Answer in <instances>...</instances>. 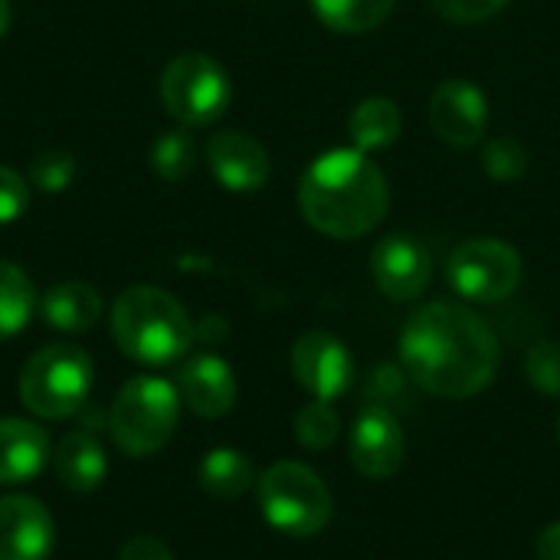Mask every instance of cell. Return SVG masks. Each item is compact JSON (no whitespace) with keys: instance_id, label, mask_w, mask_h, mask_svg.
Listing matches in <instances>:
<instances>
[{"instance_id":"obj_16","label":"cell","mask_w":560,"mask_h":560,"mask_svg":"<svg viewBox=\"0 0 560 560\" xmlns=\"http://www.w3.org/2000/svg\"><path fill=\"white\" fill-rule=\"evenodd\" d=\"M49 436L26 420H0V486H16L43 472Z\"/></svg>"},{"instance_id":"obj_3","label":"cell","mask_w":560,"mask_h":560,"mask_svg":"<svg viewBox=\"0 0 560 560\" xmlns=\"http://www.w3.org/2000/svg\"><path fill=\"white\" fill-rule=\"evenodd\" d=\"M112 335L121 354L138 364H174L194 345V322L184 305L154 285H131L112 308Z\"/></svg>"},{"instance_id":"obj_2","label":"cell","mask_w":560,"mask_h":560,"mask_svg":"<svg viewBox=\"0 0 560 560\" xmlns=\"http://www.w3.org/2000/svg\"><path fill=\"white\" fill-rule=\"evenodd\" d=\"M299 207L312 230L331 240H361L387 217V177L364 151L335 148L305 167Z\"/></svg>"},{"instance_id":"obj_14","label":"cell","mask_w":560,"mask_h":560,"mask_svg":"<svg viewBox=\"0 0 560 560\" xmlns=\"http://www.w3.org/2000/svg\"><path fill=\"white\" fill-rule=\"evenodd\" d=\"M207 164L220 187L233 194L262 190L272 174L269 151L246 131H217L207 141Z\"/></svg>"},{"instance_id":"obj_30","label":"cell","mask_w":560,"mask_h":560,"mask_svg":"<svg viewBox=\"0 0 560 560\" xmlns=\"http://www.w3.org/2000/svg\"><path fill=\"white\" fill-rule=\"evenodd\" d=\"M118 560H174V555H171V548H167L161 538H154V535H138V538H131V541L121 548Z\"/></svg>"},{"instance_id":"obj_1","label":"cell","mask_w":560,"mask_h":560,"mask_svg":"<svg viewBox=\"0 0 560 560\" xmlns=\"http://www.w3.org/2000/svg\"><path fill=\"white\" fill-rule=\"evenodd\" d=\"M400 361L407 377L443 400H466L486 390L499 371V338L469 308L430 302L417 308L400 331Z\"/></svg>"},{"instance_id":"obj_18","label":"cell","mask_w":560,"mask_h":560,"mask_svg":"<svg viewBox=\"0 0 560 560\" xmlns=\"http://www.w3.org/2000/svg\"><path fill=\"white\" fill-rule=\"evenodd\" d=\"M39 318L66 335H82L98 325L102 318V295L89 282H56L39 299Z\"/></svg>"},{"instance_id":"obj_25","label":"cell","mask_w":560,"mask_h":560,"mask_svg":"<svg viewBox=\"0 0 560 560\" xmlns=\"http://www.w3.org/2000/svg\"><path fill=\"white\" fill-rule=\"evenodd\" d=\"M338 433H341V420H338L335 407L325 404V400H315V404L302 407L299 417H295V440L305 450L318 453V450L331 446L338 440Z\"/></svg>"},{"instance_id":"obj_27","label":"cell","mask_w":560,"mask_h":560,"mask_svg":"<svg viewBox=\"0 0 560 560\" xmlns=\"http://www.w3.org/2000/svg\"><path fill=\"white\" fill-rule=\"evenodd\" d=\"M525 377L545 397H560V345L541 341L525 358Z\"/></svg>"},{"instance_id":"obj_24","label":"cell","mask_w":560,"mask_h":560,"mask_svg":"<svg viewBox=\"0 0 560 560\" xmlns=\"http://www.w3.org/2000/svg\"><path fill=\"white\" fill-rule=\"evenodd\" d=\"M528 148L518 141V138H509V135H499V138H489L482 144V167L492 180L499 184H515L528 174Z\"/></svg>"},{"instance_id":"obj_19","label":"cell","mask_w":560,"mask_h":560,"mask_svg":"<svg viewBox=\"0 0 560 560\" xmlns=\"http://www.w3.org/2000/svg\"><path fill=\"white\" fill-rule=\"evenodd\" d=\"M404 131V115L397 108L394 98L387 95H371L364 98L351 118H348V135L354 141L358 151H381V148H390Z\"/></svg>"},{"instance_id":"obj_17","label":"cell","mask_w":560,"mask_h":560,"mask_svg":"<svg viewBox=\"0 0 560 560\" xmlns=\"http://www.w3.org/2000/svg\"><path fill=\"white\" fill-rule=\"evenodd\" d=\"M52 469H56V479L69 492H92L105 482L108 459L92 430H75L59 440L52 453Z\"/></svg>"},{"instance_id":"obj_13","label":"cell","mask_w":560,"mask_h":560,"mask_svg":"<svg viewBox=\"0 0 560 560\" xmlns=\"http://www.w3.org/2000/svg\"><path fill=\"white\" fill-rule=\"evenodd\" d=\"M56 525L46 505L33 495L0 499V560H49Z\"/></svg>"},{"instance_id":"obj_15","label":"cell","mask_w":560,"mask_h":560,"mask_svg":"<svg viewBox=\"0 0 560 560\" xmlns=\"http://www.w3.org/2000/svg\"><path fill=\"white\" fill-rule=\"evenodd\" d=\"M177 394L184 397V404L203 417V420H217L226 417L236 404V377L230 371V364L217 354H194L180 364L177 374Z\"/></svg>"},{"instance_id":"obj_4","label":"cell","mask_w":560,"mask_h":560,"mask_svg":"<svg viewBox=\"0 0 560 560\" xmlns=\"http://www.w3.org/2000/svg\"><path fill=\"white\" fill-rule=\"evenodd\" d=\"M177 420H180L177 387L161 377L141 374L118 390L108 410V433L125 456L144 459L167 446V440L177 430Z\"/></svg>"},{"instance_id":"obj_22","label":"cell","mask_w":560,"mask_h":560,"mask_svg":"<svg viewBox=\"0 0 560 560\" xmlns=\"http://www.w3.org/2000/svg\"><path fill=\"white\" fill-rule=\"evenodd\" d=\"M315 16L335 33H371L377 30L397 0H308Z\"/></svg>"},{"instance_id":"obj_9","label":"cell","mask_w":560,"mask_h":560,"mask_svg":"<svg viewBox=\"0 0 560 560\" xmlns=\"http://www.w3.org/2000/svg\"><path fill=\"white\" fill-rule=\"evenodd\" d=\"M289 364H292V377L299 381V387L325 404L345 397L354 381L351 351L328 331H305L292 345Z\"/></svg>"},{"instance_id":"obj_5","label":"cell","mask_w":560,"mask_h":560,"mask_svg":"<svg viewBox=\"0 0 560 560\" xmlns=\"http://www.w3.org/2000/svg\"><path fill=\"white\" fill-rule=\"evenodd\" d=\"M92 390V358L75 345H49L20 371V400L43 420H69Z\"/></svg>"},{"instance_id":"obj_20","label":"cell","mask_w":560,"mask_h":560,"mask_svg":"<svg viewBox=\"0 0 560 560\" xmlns=\"http://www.w3.org/2000/svg\"><path fill=\"white\" fill-rule=\"evenodd\" d=\"M256 482L253 463L240 450H213L200 463V486L213 499H240Z\"/></svg>"},{"instance_id":"obj_28","label":"cell","mask_w":560,"mask_h":560,"mask_svg":"<svg viewBox=\"0 0 560 560\" xmlns=\"http://www.w3.org/2000/svg\"><path fill=\"white\" fill-rule=\"evenodd\" d=\"M509 0H430V7L453 23H482L495 16Z\"/></svg>"},{"instance_id":"obj_29","label":"cell","mask_w":560,"mask_h":560,"mask_svg":"<svg viewBox=\"0 0 560 560\" xmlns=\"http://www.w3.org/2000/svg\"><path fill=\"white\" fill-rule=\"evenodd\" d=\"M26 203H30L26 180L16 171H10V167L0 164V226L3 223H13L16 217H23Z\"/></svg>"},{"instance_id":"obj_26","label":"cell","mask_w":560,"mask_h":560,"mask_svg":"<svg viewBox=\"0 0 560 560\" xmlns=\"http://www.w3.org/2000/svg\"><path fill=\"white\" fill-rule=\"evenodd\" d=\"M79 164L69 151H59V148H49V151H39L33 161H30V184L43 194H59L72 184Z\"/></svg>"},{"instance_id":"obj_33","label":"cell","mask_w":560,"mask_h":560,"mask_svg":"<svg viewBox=\"0 0 560 560\" xmlns=\"http://www.w3.org/2000/svg\"><path fill=\"white\" fill-rule=\"evenodd\" d=\"M558 436H560V420H558Z\"/></svg>"},{"instance_id":"obj_12","label":"cell","mask_w":560,"mask_h":560,"mask_svg":"<svg viewBox=\"0 0 560 560\" xmlns=\"http://www.w3.org/2000/svg\"><path fill=\"white\" fill-rule=\"evenodd\" d=\"M348 456L364 479L397 476L407 456V440L397 417L384 407H364L354 420Z\"/></svg>"},{"instance_id":"obj_6","label":"cell","mask_w":560,"mask_h":560,"mask_svg":"<svg viewBox=\"0 0 560 560\" xmlns=\"http://www.w3.org/2000/svg\"><path fill=\"white\" fill-rule=\"evenodd\" d=\"M262 518L285 538H315L331 522V492L302 463H276L259 476Z\"/></svg>"},{"instance_id":"obj_11","label":"cell","mask_w":560,"mask_h":560,"mask_svg":"<svg viewBox=\"0 0 560 560\" xmlns=\"http://www.w3.org/2000/svg\"><path fill=\"white\" fill-rule=\"evenodd\" d=\"M430 128L453 148H476L489 128V98L466 79H446L430 98Z\"/></svg>"},{"instance_id":"obj_31","label":"cell","mask_w":560,"mask_h":560,"mask_svg":"<svg viewBox=\"0 0 560 560\" xmlns=\"http://www.w3.org/2000/svg\"><path fill=\"white\" fill-rule=\"evenodd\" d=\"M535 560H560V522L541 532L535 545Z\"/></svg>"},{"instance_id":"obj_32","label":"cell","mask_w":560,"mask_h":560,"mask_svg":"<svg viewBox=\"0 0 560 560\" xmlns=\"http://www.w3.org/2000/svg\"><path fill=\"white\" fill-rule=\"evenodd\" d=\"M10 20H13V10H10V0H0V36L10 30Z\"/></svg>"},{"instance_id":"obj_7","label":"cell","mask_w":560,"mask_h":560,"mask_svg":"<svg viewBox=\"0 0 560 560\" xmlns=\"http://www.w3.org/2000/svg\"><path fill=\"white\" fill-rule=\"evenodd\" d=\"M233 98L226 69L207 52H180L161 75V102L184 128L213 125Z\"/></svg>"},{"instance_id":"obj_21","label":"cell","mask_w":560,"mask_h":560,"mask_svg":"<svg viewBox=\"0 0 560 560\" xmlns=\"http://www.w3.org/2000/svg\"><path fill=\"white\" fill-rule=\"evenodd\" d=\"M36 305L39 302L30 276L20 266L0 259V341L20 335L30 325Z\"/></svg>"},{"instance_id":"obj_10","label":"cell","mask_w":560,"mask_h":560,"mask_svg":"<svg viewBox=\"0 0 560 560\" xmlns=\"http://www.w3.org/2000/svg\"><path fill=\"white\" fill-rule=\"evenodd\" d=\"M371 276L390 302H413L433 276L430 249L413 233H390L371 253Z\"/></svg>"},{"instance_id":"obj_8","label":"cell","mask_w":560,"mask_h":560,"mask_svg":"<svg viewBox=\"0 0 560 560\" xmlns=\"http://www.w3.org/2000/svg\"><path fill=\"white\" fill-rule=\"evenodd\" d=\"M450 285L469 302H502L522 282V256L502 240H466L446 266Z\"/></svg>"},{"instance_id":"obj_23","label":"cell","mask_w":560,"mask_h":560,"mask_svg":"<svg viewBox=\"0 0 560 560\" xmlns=\"http://www.w3.org/2000/svg\"><path fill=\"white\" fill-rule=\"evenodd\" d=\"M194 164H197V144H194V138H190V131L184 125L158 135V141L151 144V167L167 184H177V180L190 177Z\"/></svg>"}]
</instances>
